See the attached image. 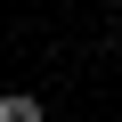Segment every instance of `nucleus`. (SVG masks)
Instances as JSON below:
<instances>
[{
  "mask_svg": "<svg viewBox=\"0 0 122 122\" xmlns=\"http://www.w3.org/2000/svg\"><path fill=\"white\" fill-rule=\"evenodd\" d=\"M114 41H122V16H114Z\"/></svg>",
  "mask_w": 122,
  "mask_h": 122,
  "instance_id": "obj_2",
  "label": "nucleus"
},
{
  "mask_svg": "<svg viewBox=\"0 0 122 122\" xmlns=\"http://www.w3.org/2000/svg\"><path fill=\"white\" fill-rule=\"evenodd\" d=\"M0 122H49V106L33 90H8V98H0Z\"/></svg>",
  "mask_w": 122,
  "mask_h": 122,
  "instance_id": "obj_1",
  "label": "nucleus"
}]
</instances>
